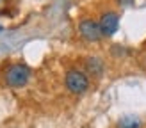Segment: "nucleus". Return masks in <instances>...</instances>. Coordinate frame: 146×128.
<instances>
[{
    "mask_svg": "<svg viewBox=\"0 0 146 128\" xmlns=\"http://www.w3.org/2000/svg\"><path fill=\"white\" fill-rule=\"evenodd\" d=\"M31 78V68L23 62H14L4 73V82L9 87H23Z\"/></svg>",
    "mask_w": 146,
    "mask_h": 128,
    "instance_id": "nucleus-1",
    "label": "nucleus"
},
{
    "mask_svg": "<svg viewBox=\"0 0 146 128\" xmlns=\"http://www.w3.org/2000/svg\"><path fill=\"white\" fill-rule=\"evenodd\" d=\"M64 82H66V87L71 92H75V94H82V92H86L87 87H89V78H87V75L84 71L75 69V68L66 71Z\"/></svg>",
    "mask_w": 146,
    "mask_h": 128,
    "instance_id": "nucleus-2",
    "label": "nucleus"
},
{
    "mask_svg": "<svg viewBox=\"0 0 146 128\" xmlns=\"http://www.w3.org/2000/svg\"><path fill=\"white\" fill-rule=\"evenodd\" d=\"M78 32L87 41H100L102 38H104L102 28H100V23L94 21V20H82L78 23Z\"/></svg>",
    "mask_w": 146,
    "mask_h": 128,
    "instance_id": "nucleus-3",
    "label": "nucleus"
},
{
    "mask_svg": "<svg viewBox=\"0 0 146 128\" xmlns=\"http://www.w3.org/2000/svg\"><path fill=\"white\" fill-rule=\"evenodd\" d=\"M98 23H100V28H102V34H104V36H112L119 28V16L116 13L109 11V13L102 14V18H100Z\"/></svg>",
    "mask_w": 146,
    "mask_h": 128,
    "instance_id": "nucleus-4",
    "label": "nucleus"
},
{
    "mask_svg": "<svg viewBox=\"0 0 146 128\" xmlns=\"http://www.w3.org/2000/svg\"><path fill=\"white\" fill-rule=\"evenodd\" d=\"M143 126H144L143 119L137 117V116H134V114L123 116V117L118 121V125H116V128H143Z\"/></svg>",
    "mask_w": 146,
    "mask_h": 128,
    "instance_id": "nucleus-5",
    "label": "nucleus"
},
{
    "mask_svg": "<svg viewBox=\"0 0 146 128\" xmlns=\"http://www.w3.org/2000/svg\"><path fill=\"white\" fill-rule=\"evenodd\" d=\"M86 68L94 77H100L102 73H104V62H102L98 57H89V59L86 61Z\"/></svg>",
    "mask_w": 146,
    "mask_h": 128,
    "instance_id": "nucleus-6",
    "label": "nucleus"
},
{
    "mask_svg": "<svg viewBox=\"0 0 146 128\" xmlns=\"http://www.w3.org/2000/svg\"><path fill=\"white\" fill-rule=\"evenodd\" d=\"M119 2V5H123V7H130L134 4V0H118Z\"/></svg>",
    "mask_w": 146,
    "mask_h": 128,
    "instance_id": "nucleus-7",
    "label": "nucleus"
}]
</instances>
